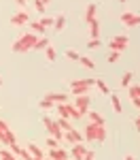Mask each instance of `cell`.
<instances>
[{"label": "cell", "instance_id": "cell-1", "mask_svg": "<svg viewBox=\"0 0 140 160\" xmlns=\"http://www.w3.org/2000/svg\"><path fill=\"white\" fill-rule=\"evenodd\" d=\"M83 139H85L87 143H104V141H106V128L100 126V124H91L89 122L87 126H85Z\"/></svg>", "mask_w": 140, "mask_h": 160}, {"label": "cell", "instance_id": "cell-2", "mask_svg": "<svg viewBox=\"0 0 140 160\" xmlns=\"http://www.w3.org/2000/svg\"><path fill=\"white\" fill-rule=\"evenodd\" d=\"M36 38H38V37L34 34V32H30V30H28V32H24L21 37H19L17 41H15V43H13L11 49L15 51V53H25V51L34 49V45H36Z\"/></svg>", "mask_w": 140, "mask_h": 160}, {"label": "cell", "instance_id": "cell-3", "mask_svg": "<svg viewBox=\"0 0 140 160\" xmlns=\"http://www.w3.org/2000/svg\"><path fill=\"white\" fill-rule=\"evenodd\" d=\"M96 83V79H75L72 83H70V90L75 92V96H83V94H87L89 88Z\"/></svg>", "mask_w": 140, "mask_h": 160}, {"label": "cell", "instance_id": "cell-4", "mask_svg": "<svg viewBox=\"0 0 140 160\" xmlns=\"http://www.w3.org/2000/svg\"><path fill=\"white\" fill-rule=\"evenodd\" d=\"M43 124H45V128L49 130V135L53 137V139H57L60 143H64V130L57 126V122H53L51 118H43Z\"/></svg>", "mask_w": 140, "mask_h": 160}, {"label": "cell", "instance_id": "cell-5", "mask_svg": "<svg viewBox=\"0 0 140 160\" xmlns=\"http://www.w3.org/2000/svg\"><path fill=\"white\" fill-rule=\"evenodd\" d=\"M0 143H4V145L17 143V139H15V135H13L11 126L4 122V120H0Z\"/></svg>", "mask_w": 140, "mask_h": 160}, {"label": "cell", "instance_id": "cell-6", "mask_svg": "<svg viewBox=\"0 0 140 160\" xmlns=\"http://www.w3.org/2000/svg\"><path fill=\"white\" fill-rule=\"evenodd\" d=\"M127 47H129V38L123 37V34L113 37L111 41H108V49H111V51H119V53H121V51L127 49Z\"/></svg>", "mask_w": 140, "mask_h": 160}, {"label": "cell", "instance_id": "cell-7", "mask_svg": "<svg viewBox=\"0 0 140 160\" xmlns=\"http://www.w3.org/2000/svg\"><path fill=\"white\" fill-rule=\"evenodd\" d=\"M64 141H68V143H72V145H76V143H83L85 139H83V135L76 130V128H72V130H68V132H64Z\"/></svg>", "mask_w": 140, "mask_h": 160}, {"label": "cell", "instance_id": "cell-8", "mask_svg": "<svg viewBox=\"0 0 140 160\" xmlns=\"http://www.w3.org/2000/svg\"><path fill=\"white\" fill-rule=\"evenodd\" d=\"M85 154H87L85 143H76V145H72V152H70L72 160H83V158H85Z\"/></svg>", "mask_w": 140, "mask_h": 160}, {"label": "cell", "instance_id": "cell-9", "mask_svg": "<svg viewBox=\"0 0 140 160\" xmlns=\"http://www.w3.org/2000/svg\"><path fill=\"white\" fill-rule=\"evenodd\" d=\"M121 22H123V24L125 26H138L140 24V15L138 13H123V15H121Z\"/></svg>", "mask_w": 140, "mask_h": 160}, {"label": "cell", "instance_id": "cell-10", "mask_svg": "<svg viewBox=\"0 0 140 160\" xmlns=\"http://www.w3.org/2000/svg\"><path fill=\"white\" fill-rule=\"evenodd\" d=\"M11 24L13 26H25V24H30V17H28L25 11H19V13H15V15L11 17Z\"/></svg>", "mask_w": 140, "mask_h": 160}, {"label": "cell", "instance_id": "cell-11", "mask_svg": "<svg viewBox=\"0 0 140 160\" xmlns=\"http://www.w3.org/2000/svg\"><path fill=\"white\" fill-rule=\"evenodd\" d=\"M89 105H91V100H89L87 94H83V96H76V102H75V107L76 109H81L85 115H87V111H89Z\"/></svg>", "mask_w": 140, "mask_h": 160}, {"label": "cell", "instance_id": "cell-12", "mask_svg": "<svg viewBox=\"0 0 140 160\" xmlns=\"http://www.w3.org/2000/svg\"><path fill=\"white\" fill-rule=\"evenodd\" d=\"M25 149H28V152H30V154H32L34 158H38V160H43V158H45V152H43V149L38 148V143H34V141H30Z\"/></svg>", "mask_w": 140, "mask_h": 160}, {"label": "cell", "instance_id": "cell-13", "mask_svg": "<svg viewBox=\"0 0 140 160\" xmlns=\"http://www.w3.org/2000/svg\"><path fill=\"white\" fill-rule=\"evenodd\" d=\"M89 34H91L93 41H100V22H98V17L89 22Z\"/></svg>", "mask_w": 140, "mask_h": 160}, {"label": "cell", "instance_id": "cell-14", "mask_svg": "<svg viewBox=\"0 0 140 160\" xmlns=\"http://www.w3.org/2000/svg\"><path fill=\"white\" fill-rule=\"evenodd\" d=\"M49 158H51V160H68V152H66L64 148L49 149Z\"/></svg>", "mask_w": 140, "mask_h": 160}, {"label": "cell", "instance_id": "cell-15", "mask_svg": "<svg viewBox=\"0 0 140 160\" xmlns=\"http://www.w3.org/2000/svg\"><path fill=\"white\" fill-rule=\"evenodd\" d=\"M47 98L53 100L55 105H60V102H66V98H68V96H66L64 92H49V94H47Z\"/></svg>", "mask_w": 140, "mask_h": 160}, {"label": "cell", "instance_id": "cell-16", "mask_svg": "<svg viewBox=\"0 0 140 160\" xmlns=\"http://www.w3.org/2000/svg\"><path fill=\"white\" fill-rule=\"evenodd\" d=\"M89 115V122L91 124H100V126H104V115L102 113H98V111H87Z\"/></svg>", "mask_w": 140, "mask_h": 160}, {"label": "cell", "instance_id": "cell-17", "mask_svg": "<svg viewBox=\"0 0 140 160\" xmlns=\"http://www.w3.org/2000/svg\"><path fill=\"white\" fill-rule=\"evenodd\" d=\"M53 28H55L57 32H62L64 28H66V15H57V17L53 19Z\"/></svg>", "mask_w": 140, "mask_h": 160}, {"label": "cell", "instance_id": "cell-18", "mask_svg": "<svg viewBox=\"0 0 140 160\" xmlns=\"http://www.w3.org/2000/svg\"><path fill=\"white\" fill-rule=\"evenodd\" d=\"M96 11H98V7L91 2V4H87V11H85V22H91V19H96Z\"/></svg>", "mask_w": 140, "mask_h": 160}, {"label": "cell", "instance_id": "cell-19", "mask_svg": "<svg viewBox=\"0 0 140 160\" xmlns=\"http://www.w3.org/2000/svg\"><path fill=\"white\" fill-rule=\"evenodd\" d=\"M47 47H49V38H45V37L36 38V45H34V49H36V51H45Z\"/></svg>", "mask_w": 140, "mask_h": 160}, {"label": "cell", "instance_id": "cell-20", "mask_svg": "<svg viewBox=\"0 0 140 160\" xmlns=\"http://www.w3.org/2000/svg\"><path fill=\"white\" fill-rule=\"evenodd\" d=\"M111 107H113V111L115 113H121V100H119V96H117V94H113V96H111Z\"/></svg>", "mask_w": 140, "mask_h": 160}, {"label": "cell", "instance_id": "cell-21", "mask_svg": "<svg viewBox=\"0 0 140 160\" xmlns=\"http://www.w3.org/2000/svg\"><path fill=\"white\" fill-rule=\"evenodd\" d=\"M38 105H40V109H45V111L55 109V102H53V100H49L47 96H45V98H40V102H38Z\"/></svg>", "mask_w": 140, "mask_h": 160}, {"label": "cell", "instance_id": "cell-22", "mask_svg": "<svg viewBox=\"0 0 140 160\" xmlns=\"http://www.w3.org/2000/svg\"><path fill=\"white\" fill-rule=\"evenodd\" d=\"M132 79H134V73H132V71H127V73H123V77H121V86H123V88H129V83H132Z\"/></svg>", "mask_w": 140, "mask_h": 160}, {"label": "cell", "instance_id": "cell-23", "mask_svg": "<svg viewBox=\"0 0 140 160\" xmlns=\"http://www.w3.org/2000/svg\"><path fill=\"white\" fill-rule=\"evenodd\" d=\"M45 145L49 149H57V148H62V143L57 141V139H53V137H47V141H45Z\"/></svg>", "mask_w": 140, "mask_h": 160}, {"label": "cell", "instance_id": "cell-24", "mask_svg": "<svg viewBox=\"0 0 140 160\" xmlns=\"http://www.w3.org/2000/svg\"><path fill=\"white\" fill-rule=\"evenodd\" d=\"M129 100H136V98H140V86H129Z\"/></svg>", "mask_w": 140, "mask_h": 160}, {"label": "cell", "instance_id": "cell-25", "mask_svg": "<svg viewBox=\"0 0 140 160\" xmlns=\"http://www.w3.org/2000/svg\"><path fill=\"white\" fill-rule=\"evenodd\" d=\"M83 115H85V113H83L81 109H76V107H72V105H70V120H81Z\"/></svg>", "mask_w": 140, "mask_h": 160}, {"label": "cell", "instance_id": "cell-26", "mask_svg": "<svg viewBox=\"0 0 140 160\" xmlns=\"http://www.w3.org/2000/svg\"><path fill=\"white\" fill-rule=\"evenodd\" d=\"M57 126H60V128H62L64 132H68V130H72V128H75V126H72V124L68 122V120H62V118H60V120H57Z\"/></svg>", "mask_w": 140, "mask_h": 160}, {"label": "cell", "instance_id": "cell-27", "mask_svg": "<svg viewBox=\"0 0 140 160\" xmlns=\"http://www.w3.org/2000/svg\"><path fill=\"white\" fill-rule=\"evenodd\" d=\"M79 62H81L85 68H93V66H96V62L91 60V58H87V56H81V58H79Z\"/></svg>", "mask_w": 140, "mask_h": 160}, {"label": "cell", "instance_id": "cell-28", "mask_svg": "<svg viewBox=\"0 0 140 160\" xmlns=\"http://www.w3.org/2000/svg\"><path fill=\"white\" fill-rule=\"evenodd\" d=\"M119 58H121V53H119V51H108V56H106V60L111 62V64H117Z\"/></svg>", "mask_w": 140, "mask_h": 160}, {"label": "cell", "instance_id": "cell-29", "mask_svg": "<svg viewBox=\"0 0 140 160\" xmlns=\"http://www.w3.org/2000/svg\"><path fill=\"white\" fill-rule=\"evenodd\" d=\"M93 86H98V90H100L102 94H111V90H108V86H106V83H104L102 79H96V83H93Z\"/></svg>", "mask_w": 140, "mask_h": 160}, {"label": "cell", "instance_id": "cell-30", "mask_svg": "<svg viewBox=\"0 0 140 160\" xmlns=\"http://www.w3.org/2000/svg\"><path fill=\"white\" fill-rule=\"evenodd\" d=\"M66 58L68 60H72V62H79V58H81V53L75 49H66Z\"/></svg>", "mask_w": 140, "mask_h": 160}, {"label": "cell", "instance_id": "cell-31", "mask_svg": "<svg viewBox=\"0 0 140 160\" xmlns=\"http://www.w3.org/2000/svg\"><path fill=\"white\" fill-rule=\"evenodd\" d=\"M19 158H21V160H38V158H34V156H32V154H30L25 148H21V152H19Z\"/></svg>", "mask_w": 140, "mask_h": 160}, {"label": "cell", "instance_id": "cell-32", "mask_svg": "<svg viewBox=\"0 0 140 160\" xmlns=\"http://www.w3.org/2000/svg\"><path fill=\"white\" fill-rule=\"evenodd\" d=\"M45 56H47V62H55V49H53L51 45L45 49Z\"/></svg>", "mask_w": 140, "mask_h": 160}, {"label": "cell", "instance_id": "cell-33", "mask_svg": "<svg viewBox=\"0 0 140 160\" xmlns=\"http://www.w3.org/2000/svg\"><path fill=\"white\" fill-rule=\"evenodd\" d=\"M30 32H34V34H38V32H45V28L38 24V22H32L30 24Z\"/></svg>", "mask_w": 140, "mask_h": 160}, {"label": "cell", "instance_id": "cell-34", "mask_svg": "<svg viewBox=\"0 0 140 160\" xmlns=\"http://www.w3.org/2000/svg\"><path fill=\"white\" fill-rule=\"evenodd\" d=\"M0 158H2V160H19L17 156H15V154L7 152V149H2V152H0Z\"/></svg>", "mask_w": 140, "mask_h": 160}, {"label": "cell", "instance_id": "cell-35", "mask_svg": "<svg viewBox=\"0 0 140 160\" xmlns=\"http://www.w3.org/2000/svg\"><path fill=\"white\" fill-rule=\"evenodd\" d=\"M38 24H40L43 28H45V30H47L49 26H53V19H51V17H40V19H38Z\"/></svg>", "mask_w": 140, "mask_h": 160}, {"label": "cell", "instance_id": "cell-36", "mask_svg": "<svg viewBox=\"0 0 140 160\" xmlns=\"http://www.w3.org/2000/svg\"><path fill=\"white\" fill-rule=\"evenodd\" d=\"M34 7H36L38 13H45V9H47V4H45L43 0H34Z\"/></svg>", "mask_w": 140, "mask_h": 160}, {"label": "cell", "instance_id": "cell-37", "mask_svg": "<svg viewBox=\"0 0 140 160\" xmlns=\"http://www.w3.org/2000/svg\"><path fill=\"white\" fill-rule=\"evenodd\" d=\"M9 148H11V154H15V156H19V152H21V145H19V143H11Z\"/></svg>", "mask_w": 140, "mask_h": 160}, {"label": "cell", "instance_id": "cell-38", "mask_svg": "<svg viewBox=\"0 0 140 160\" xmlns=\"http://www.w3.org/2000/svg\"><path fill=\"white\" fill-rule=\"evenodd\" d=\"M87 47L89 49H98V47H100V41H93V38H91V41L87 43Z\"/></svg>", "mask_w": 140, "mask_h": 160}, {"label": "cell", "instance_id": "cell-39", "mask_svg": "<svg viewBox=\"0 0 140 160\" xmlns=\"http://www.w3.org/2000/svg\"><path fill=\"white\" fill-rule=\"evenodd\" d=\"M93 158H96V154H93L91 149H87V154H85V158H83V160H93Z\"/></svg>", "mask_w": 140, "mask_h": 160}, {"label": "cell", "instance_id": "cell-40", "mask_svg": "<svg viewBox=\"0 0 140 160\" xmlns=\"http://www.w3.org/2000/svg\"><path fill=\"white\" fill-rule=\"evenodd\" d=\"M134 126H136V130H138V132H140V115H138V118H136V122H134Z\"/></svg>", "mask_w": 140, "mask_h": 160}, {"label": "cell", "instance_id": "cell-41", "mask_svg": "<svg viewBox=\"0 0 140 160\" xmlns=\"http://www.w3.org/2000/svg\"><path fill=\"white\" fill-rule=\"evenodd\" d=\"M15 2H17L19 7H25V4H28V0H15Z\"/></svg>", "mask_w": 140, "mask_h": 160}, {"label": "cell", "instance_id": "cell-42", "mask_svg": "<svg viewBox=\"0 0 140 160\" xmlns=\"http://www.w3.org/2000/svg\"><path fill=\"white\" fill-rule=\"evenodd\" d=\"M132 102H134V105H136V107H138V109H140V98H136V100H132Z\"/></svg>", "mask_w": 140, "mask_h": 160}, {"label": "cell", "instance_id": "cell-43", "mask_svg": "<svg viewBox=\"0 0 140 160\" xmlns=\"http://www.w3.org/2000/svg\"><path fill=\"white\" fill-rule=\"evenodd\" d=\"M123 160H136V158H134L132 154H127V156H125V158H123Z\"/></svg>", "mask_w": 140, "mask_h": 160}, {"label": "cell", "instance_id": "cell-44", "mask_svg": "<svg viewBox=\"0 0 140 160\" xmlns=\"http://www.w3.org/2000/svg\"><path fill=\"white\" fill-rule=\"evenodd\" d=\"M43 2H45V4H49V2H51V0H43Z\"/></svg>", "mask_w": 140, "mask_h": 160}, {"label": "cell", "instance_id": "cell-45", "mask_svg": "<svg viewBox=\"0 0 140 160\" xmlns=\"http://www.w3.org/2000/svg\"><path fill=\"white\" fill-rule=\"evenodd\" d=\"M0 86H2V77H0Z\"/></svg>", "mask_w": 140, "mask_h": 160}, {"label": "cell", "instance_id": "cell-46", "mask_svg": "<svg viewBox=\"0 0 140 160\" xmlns=\"http://www.w3.org/2000/svg\"><path fill=\"white\" fill-rule=\"evenodd\" d=\"M43 160H51V158H43Z\"/></svg>", "mask_w": 140, "mask_h": 160}, {"label": "cell", "instance_id": "cell-47", "mask_svg": "<svg viewBox=\"0 0 140 160\" xmlns=\"http://www.w3.org/2000/svg\"><path fill=\"white\" fill-rule=\"evenodd\" d=\"M119 2H125V0H119Z\"/></svg>", "mask_w": 140, "mask_h": 160}, {"label": "cell", "instance_id": "cell-48", "mask_svg": "<svg viewBox=\"0 0 140 160\" xmlns=\"http://www.w3.org/2000/svg\"><path fill=\"white\" fill-rule=\"evenodd\" d=\"M0 152H2V149H0Z\"/></svg>", "mask_w": 140, "mask_h": 160}, {"label": "cell", "instance_id": "cell-49", "mask_svg": "<svg viewBox=\"0 0 140 160\" xmlns=\"http://www.w3.org/2000/svg\"><path fill=\"white\" fill-rule=\"evenodd\" d=\"M68 160H70V158H68Z\"/></svg>", "mask_w": 140, "mask_h": 160}]
</instances>
